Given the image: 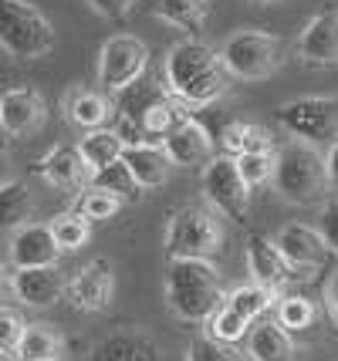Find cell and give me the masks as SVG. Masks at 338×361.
Instances as JSON below:
<instances>
[{
	"instance_id": "6da1fadb",
	"label": "cell",
	"mask_w": 338,
	"mask_h": 361,
	"mask_svg": "<svg viewBox=\"0 0 338 361\" xmlns=\"http://www.w3.org/2000/svg\"><path fill=\"white\" fill-rule=\"evenodd\" d=\"M227 75L220 54L203 41H179L166 54V88L183 105H210L227 92Z\"/></svg>"
},
{
	"instance_id": "7a4b0ae2",
	"label": "cell",
	"mask_w": 338,
	"mask_h": 361,
	"mask_svg": "<svg viewBox=\"0 0 338 361\" xmlns=\"http://www.w3.org/2000/svg\"><path fill=\"white\" fill-rule=\"evenodd\" d=\"M224 283L210 260H169L166 304L183 321L207 324V317L224 304Z\"/></svg>"
},
{
	"instance_id": "3957f363",
	"label": "cell",
	"mask_w": 338,
	"mask_h": 361,
	"mask_svg": "<svg viewBox=\"0 0 338 361\" xmlns=\"http://www.w3.org/2000/svg\"><path fill=\"white\" fill-rule=\"evenodd\" d=\"M274 189L298 206H315L328 189L325 176V152L308 142H288L274 152Z\"/></svg>"
},
{
	"instance_id": "277c9868",
	"label": "cell",
	"mask_w": 338,
	"mask_h": 361,
	"mask_svg": "<svg viewBox=\"0 0 338 361\" xmlns=\"http://www.w3.org/2000/svg\"><path fill=\"white\" fill-rule=\"evenodd\" d=\"M224 247V226L213 209L183 206L166 226L162 250L169 260H210Z\"/></svg>"
},
{
	"instance_id": "5b68a950",
	"label": "cell",
	"mask_w": 338,
	"mask_h": 361,
	"mask_svg": "<svg viewBox=\"0 0 338 361\" xmlns=\"http://www.w3.org/2000/svg\"><path fill=\"white\" fill-rule=\"evenodd\" d=\"M0 47L20 61L44 58L54 47V27L28 0H0Z\"/></svg>"
},
{
	"instance_id": "8992f818",
	"label": "cell",
	"mask_w": 338,
	"mask_h": 361,
	"mask_svg": "<svg viewBox=\"0 0 338 361\" xmlns=\"http://www.w3.org/2000/svg\"><path fill=\"white\" fill-rule=\"evenodd\" d=\"M220 61L227 75H237L247 81H260L277 75L288 61V44L264 31H237L230 34L220 47Z\"/></svg>"
},
{
	"instance_id": "52a82bcc",
	"label": "cell",
	"mask_w": 338,
	"mask_h": 361,
	"mask_svg": "<svg viewBox=\"0 0 338 361\" xmlns=\"http://www.w3.org/2000/svg\"><path fill=\"white\" fill-rule=\"evenodd\" d=\"M277 126L308 145H335L338 142V98H294L274 111Z\"/></svg>"
},
{
	"instance_id": "ba28073f",
	"label": "cell",
	"mask_w": 338,
	"mask_h": 361,
	"mask_svg": "<svg viewBox=\"0 0 338 361\" xmlns=\"http://www.w3.org/2000/svg\"><path fill=\"white\" fill-rule=\"evenodd\" d=\"M149 68V47L145 41L132 37V34H115L102 44V58H98V85L105 92H122L132 81H139Z\"/></svg>"
},
{
	"instance_id": "9c48e42d",
	"label": "cell",
	"mask_w": 338,
	"mask_h": 361,
	"mask_svg": "<svg viewBox=\"0 0 338 361\" xmlns=\"http://www.w3.org/2000/svg\"><path fill=\"white\" fill-rule=\"evenodd\" d=\"M203 192H207L210 206L217 213H224L230 220H247L251 209V186L241 179L237 166L230 156H213L203 166Z\"/></svg>"
},
{
	"instance_id": "30bf717a",
	"label": "cell",
	"mask_w": 338,
	"mask_h": 361,
	"mask_svg": "<svg viewBox=\"0 0 338 361\" xmlns=\"http://www.w3.org/2000/svg\"><path fill=\"white\" fill-rule=\"evenodd\" d=\"M274 247L288 260L291 270H318L332 257L328 243L318 233V226H308V223H288V226H281V233L274 236Z\"/></svg>"
},
{
	"instance_id": "8fae6325",
	"label": "cell",
	"mask_w": 338,
	"mask_h": 361,
	"mask_svg": "<svg viewBox=\"0 0 338 361\" xmlns=\"http://www.w3.org/2000/svg\"><path fill=\"white\" fill-rule=\"evenodd\" d=\"M169 166H179V169H200L213 159V135L207 128L193 122V118H183L159 145Z\"/></svg>"
},
{
	"instance_id": "7c38bea8",
	"label": "cell",
	"mask_w": 338,
	"mask_h": 361,
	"mask_svg": "<svg viewBox=\"0 0 338 361\" xmlns=\"http://www.w3.org/2000/svg\"><path fill=\"white\" fill-rule=\"evenodd\" d=\"M58 257H61V250L54 243V233H51L48 223H24L11 236V264H14V270L58 267Z\"/></svg>"
},
{
	"instance_id": "4fadbf2b",
	"label": "cell",
	"mask_w": 338,
	"mask_h": 361,
	"mask_svg": "<svg viewBox=\"0 0 338 361\" xmlns=\"http://www.w3.org/2000/svg\"><path fill=\"white\" fill-rule=\"evenodd\" d=\"M298 58L311 68L338 64V14L325 11V14L308 20L301 37H298Z\"/></svg>"
},
{
	"instance_id": "5bb4252c",
	"label": "cell",
	"mask_w": 338,
	"mask_h": 361,
	"mask_svg": "<svg viewBox=\"0 0 338 361\" xmlns=\"http://www.w3.org/2000/svg\"><path fill=\"white\" fill-rule=\"evenodd\" d=\"M44 122V98L34 88H11L0 94V132L31 135Z\"/></svg>"
},
{
	"instance_id": "9a60e30c",
	"label": "cell",
	"mask_w": 338,
	"mask_h": 361,
	"mask_svg": "<svg viewBox=\"0 0 338 361\" xmlns=\"http://www.w3.org/2000/svg\"><path fill=\"white\" fill-rule=\"evenodd\" d=\"M71 300L78 311H105L112 304V294H115V277H112V264L109 260H92L75 274L71 281Z\"/></svg>"
},
{
	"instance_id": "2e32d148",
	"label": "cell",
	"mask_w": 338,
	"mask_h": 361,
	"mask_svg": "<svg viewBox=\"0 0 338 361\" xmlns=\"http://www.w3.org/2000/svg\"><path fill=\"white\" fill-rule=\"evenodd\" d=\"M247 270H251L254 283L264 287V290H271V294L291 281L288 260L277 253L271 236L264 233H251V240H247Z\"/></svg>"
},
{
	"instance_id": "e0dca14e",
	"label": "cell",
	"mask_w": 338,
	"mask_h": 361,
	"mask_svg": "<svg viewBox=\"0 0 338 361\" xmlns=\"http://www.w3.org/2000/svg\"><path fill=\"white\" fill-rule=\"evenodd\" d=\"M11 290L20 304L28 307H48L61 298L65 290V277L58 267H28L11 274Z\"/></svg>"
},
{
	"instance_id": "ac0fdd59",
	"label": "cell",
	"mask_w": 338,
	"mask_h": 361,
	"mask_svg": "<svg viewBox=\"0 0 338 361\" xmlns=\"http://www.w3.org/2000/svg\"><path fill=\"white\" fill-rule=\"evenodd\" d=\"M243 341L251 361H294V341L277 321H254Z\"/></svg>"
},
{
	"instance_id": "d6986e66",
	"label": "cell",
	"mask_w": 338,
	"mask_h": 361,
	"mask_svg": "<svg viewBox=\"0 0 338 361\" xmlns=\"http://www.w3.org/2000/svg\"><path fill=\"white\" fill-rule=\"evenodd\" d=\"M122 166L129 169V176L135 179L139 189L162 186L169 179V173H173V166H169V159H166L159 145H129L122 152Z\"/></svg>"
},
{
	"instance_id": "ffe728a7",
	"label": "cell",
	"mask_w": 338,
	"mask_h": 361,
	"mask_svg": "<svg viewBox=\"0 0 338 361\" xmlns=\"http://www.w3.org/2000/svg\"><path fill=\"white\" fill-rule=\"evenodd\" d=\"M41 176L58 189H78V186L88 183V176L92 173H88V166L81 162L78 149L58 145V149H51L48 156L41 159Z\"/></svg>"
},
{
	"instance_id": "44dd1931",
	"label": "cell",
	"mask_w": 338,
	"mask_h": 361,
	"mask_svg": "<svg viewBox=\"0 0 338 361\" xmlns=\"http://www.w3.org/2000/svg\"><path fill=\"white\" fill-rule=\"evenodd\" d=\"M122 152H126V142H122V135L112 132V128H95V132H88L78 145V156H81V162L88 166V173L119 162Z\"/></svg>"
},
{
	"instance_id": "7402d4cb",
	"label": "cell",
	"mask_w": 338,
	"mask_h": 361,
	"mask_svg": "<svg viewBox=\"0 0 338 361\" xmlns=\"http://www.w3.org/2000/svg\"><path fill=\"white\" fill-rule=\"evenodd\" d=\"M14 355L20 361H58L61 358V334L51 324H24Z\"/></svg>"
},
{
	"instance_id": "603a6c76",
	"label": "cell",
	"mask_w": 338,
	"mask_h": 361,
	"mask_svg": "<svg viewBox=\"0 0 338 361\" xmlns=\"http://www.w3.org/2000/svg\"><path fill=\"white\" fill-rule=\"evenodd\" d=\"M34 213L31 186L24 179H11L0 186V230H20Z\"/></svg>"
},
{
	"instance_id": "cb8c5ba5",
	"label": "cell",
	"mask_w": 338,
	"mask_h": 361,
	"mask_svg": "<svg viewBox=\"0 0 338 361\" xmlns=\"http://www.w3.org/2000/svg\"><path fill=\"white\" fill-rule=\"evenodd\" d=\"M220 142L230 152V159L243 156V152H274L271 132L258 122H230V126L220 128Z\"/></svg>"
},
{
	"instance_id": "d4e9b609",
	"label": "cell",
	"mask_w": 338,
	"mask_h": 361,
	"mask_svg": "<svg viewBox=\"0 0 338 361\" xmlns=\"http://www.w3.org/2000/svg\"><path fill=\"white\" fill-rule=\"evenodd\" d=\"M112 102L98 92H75L68 98V118L78 128H105V122L112 118Z\"/></svg>"
},
{
	"instance_id": "484cf974",
	"label": "cell",
	"mask_w": 338,
	"mask_h": 361,
	"mask_svg": "<svg viewBox=\"0 0 338 361\" xmlns=\"http://www.w3.org/2000/svg\"><path fill=\"white\" fill-rule=\"evenodd\" d=\"M210 14V0H156V17L179 31L196 34Z\"/></svg>"
},
{
	"instance_id": "4316f807",
	"label": "cell",
	"mask_w": 338,
	"mask_h": 361,
	"mask_svg": "<svg viewBox=\"0 0 338 361\" xmlns=\"http://www.w3.org/2000/svg\"><path fill=\"white\" fill-rule=\"evenodd\" d=\"M271 300H274L271 290H264L258 283H247V287H234L224 298V304L237 317H243L247 324H254V321H260V317L271 311Z\"/></svg>"
},
{
	"instance_id": "83f0119b",
	"label": "cell",
	"mask_w": 338,
	"mask_h": 361,
	"mask_svg": "<svg viewBox=\"0 0 338 361\" xmlns=\"http://www.w3.org/2000/svg\"><path fill=\"white\" fill-rule=\"evenodd\" d=\"M88 186L98 189V192H109V196H115V200H135L143 189L135 186V179L129 176V169L122 166V159L119 162H112V166H105V169H95V173L88 176Z\"/></svg>"
},
{
	"instance_id": "f1b7e54d",
	"label": "cell",
	"mask_w": 338,
	"mask_h": 361,
	"mask_svg": "<svg viewBox=\"0 0 338 361\" xmlns=\"http://www.w3.org/2000/svg\"><path fill=\"white\" fill-rule=\"evenodd\" d=\"M315 317H318V307L311 304L308 298H301V294H288V298L277 300V324L288 331V334H294V331H305L315 324Z\"/></svg>"
},
{
	"instance_id": "f546056e",
	"label": "cell",
	"mask_w": 338,
	"mask_h": 361,
	"mask_svg": "<svg viewBox=\"0 0 338 361\" xmlns=\"http://www.w3.org/2000/svg\"><path fill=\"white\" fill-rule=\"evenodd\" d=\"M207 338L210 341H217V345H237V341H243L247 338V331H251V324L243 321V317H237L227 304H220L213 314L207 317Z\"/></svg>"
},
{
	"instance_id": "4dcf8cb0",
	"label": "cell",
	"mask_w": 338,
	"mask_h": 361,
	"mask_svg": "<svg viewBox=\"0 0 338 361\" xmlns=\"http://www.w3.org/2000/svg\"><path fill=\"white\" fill-rule=\"evenodd\" d=\"M51 233H54V243L58 250H78L88 243V233H92V223L78 216V213H61L58 220L51 223Z\"/></svg>"
},
{
	"instance_id": "1f68e13d",
	"label": "cell",
	"mask_w": 338,
	"mask_h": 361,
	"mask_svg": "<svg viewBox=\"0 0 338 361\" xmlns=\"http://www.w3.org/2000/svg\"><path fill=\"white\" fill-rule=\"evenodd\" d=\"M234 166L247 186H264L274 173V152H243L234 156Z\"/></svg>"
},
{
	"instance_id": "d6a6232c",
	"label": "cell",
	"mask_w": 338,
	"mask_h": 361,
	"mask_svg": "<svg viewBox=\"0 0 338 361\" xmlns=\"http://www.w3.org/2000/svg\"><path fill=\"white\" fill-rule=\"evenodd\" d=\"M119 209H122V200H115L109 192H98V189H88L78 200V209H75V213L85 216L88 223H98V220H112Z\"/></svg>"
},
{
	"instance_id": "836d02e7",
	"label": "cell",
	"mask_w": 338,
	"mask_h": 361,
	"mask_svg": "<svg viewBox=\"0 0 338 361\" xmlns=\"http://www.w3.org/2000/svg\"><path fill=\"white\" fill-rule=\"evenodd\" d=\"M20 331H24L20 314H17V311H11V307H0V351L14 355L17 341H20Z\"/></svg>"
},
{
	"instance_id": "e575fe53",
	"label": "cell",
	"mask_w": 338,
	"mask_h": 361,
	"mask_svg": "<svg viewBox=\"0 0 338 361\" xmlns=\"http://www.w3.org/2000/svg\"><path fill=\"white\" fill-rule=\"evenodd\" d=\"M186 361H237V358H234V351L227 345H217V341H210V338H200V341L190 345Z\"/></svg>"
},
{
	"instance_id": "d590c367",
	"label": "cell",
	"mask_w": 338,
	"mask_h": 361,
	"mask_svg": "<svg viewBox=\"0 0 338 361\" xmlns=\"http://www.w3.org/2000/svg\"><path fill=\"white\" fill-rule=\"evenodd\" d=\"M318 233L328 243V250L338 253V200L322 206V216H318Z\"/></svg>"
},
{
	"instance_id": "8d00e7d4",
	"label": "cell",
	"mask_w": 338,
	"mask_h": 361,
	"mask_svg": "<svg viewBox=\"0 0 338 361\" xmlns=\"http://www.w3.org/2000/svg\"><path fill=\"white\" fill-rule=\"evenodd\" d=\"M88 4H92L95 14L109 17V20H122V17L135 7V0H88Z\"/></svg>"
},
{
	"instance_id": "74e56055",
	"label": "cell",
	"mask_w": 338,
	"mask_h": 361,
	"mask_svg": "<svg viewBox=\"0 0 338 361\" xmlns=\"http://www.w3.org/2000/svg\"><path fill=\"white\" fill-rule=\"evenodd\" d=\"M325 176H328V186L338 189V142L328 145V152H325Z\"/></svg>"
},
{
	"instance_id": "f35d334b",
	"label": "cell",
	"mask_w": 338,
	"mask_h": 361,
	"mask_svg": "<svg viewBox=\"0 0 338 361\" xmlns=\"http://www.w3.org/2000/svg\"><path fill=\"white\" fill-rule=\"evenodd\" d=\"M328 307H332L338 317V270L332 274V281H328Z\"/></svg>"
},
{
	"instance_id": "ab89813d",
	"label": "cell",
	"mask_w": 338,
	"mask_h": 361,
	"mask_svg": "<svg viewBox=\"0 0 338 361\" xmlns=\"http://www.w3.org/2000/svg\"><path fill=\"white\" fill-rule=\"evenodd\" d=\"M4 183H11V159H7L4 145H0V186H4Z\"/></svg>"
},
{
	"instance_id": "60d3db41",
	"label": "cell",
	"mask_w": 338,
	"mask_h": 361,
	"mask_svg": "<svg viewBox=\"0 0 338 361\" xmlns=\"http://www.w3.org/2000/svg\"><path fill=\"white\" fill-rule=\"evenodd\" d=\"M243 4H251V7H264V4H281V0H243Z\"/></svg>"
},
{
	"instance_id": "b9f144b4",
	"label": "cell",
	"mask_w": 338,
	"mask_h": 361,
	"mask_svg": "<svg viewBox=\"0 0 338 361\" xmlns=\"http://www.w3.org/2000/svg\"><path fill=\"white\" fill-rule=\"evenodd\" d=\"M7 281V267H4V264H0V283Z\"/></svg>"
},
{
	"instance_id": "7bdbcfd3",
	"label": "cell",
	"mask_w": 338,
	"mask_h": 361,
	"mask_svg": "<svg viewBox=\"0 0 338 361\" xmlns=\"http://www.w3.org/2000/svg\"><path fill=\"white\" fill-rule=\"evenodd\" d=\"M0 361H14V358H11V355H7V351H0Z\"/></svg>"
},
{
	"instance_id": "ee69618b",
	"label": "cell",
	"mask_w": 338,
	"mask_h": 361,
	"mask_svg": "<svg viewBox=\"0 0 338 361\" xmlns=\"http://www.w3.org/2000/svg\"><path fill=\"white\" fill-rule=\"evenodd\" d=\"M58 361H61V358H58Z\"/></svg>"
}]
</instances>
